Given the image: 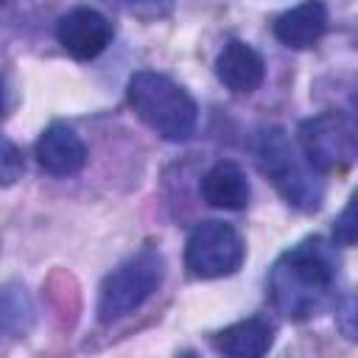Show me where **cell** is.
<instances>
[{
    "label": "cell",
    "mask_w": 358,
    "mask_h": 358,
    "mask_svg": "<svg viewBox=\"0 0 358 358\" xmlns=\"http://www.w3.org/2000/svg\"><path fill=\"white\" fill-rule=\"evenodd\" d=\"M338 277V257L324 241H305L288 249L268 274V294L274 308L294 319H310L333 299Z\"/></svg>",
    "instance_id": "obj_1"
},
{
    "label": "cell",
    "mask_w": 358,
    "mask_h": 358,
    "mask_svg": "<svg viewBox=\"0 0 358 358\" xmlns=\"http://www.w3.org/2000/svg\"><path fill=\"white\" fill-rule=\"evenodd\" d=\"M56 39L59 45L78 62H90L106 50L112 42V22L90 6L70 8L56 22Z\"/></svg>",
    "instance_id": "obj_7"
},
{
    "label": "cell",
    "mask_w": 358,
    "mask_h": 358,
    "mask_svg": "<svg viewBox=\"0 0 358 358\" xmlns=\"http://www.w3.org/2000/svg\"><path fill=\"white\" fill-rule=\"evenodd\" d=\"M115 3L137 17H157V14L168 11V6H171V0H115Z\"/></svg>",
    "instance_id": "obj_16"
},
{
    "label": "cell",
    "mask_w": 358,
    "mask_h": 358,
    "mask_svg": "<svg viewBox=\"0 0 358 358\" xmlns=\"http://www.w3.org/2000/svg\"><path fill=\"white\" fill-rule=\"evenodd\" d=\"M327 31V8L322 0H305L274 20V36L294 50L313 48Z\"/></svg>",
    "instance_id": "obj_10"
},
{
    "label": "cell",
    "mask_w": 358,
    "mask_h": 358,
    "mask_svg": "<svg viewBox=\"0 0 358 358\" xmlns=\"http://www.w3.org/2000/svg\"><path fill=\"white\" fill-rule=\"evenodd\" d=\"M22 171H25L22 151H20L11 140L0 137V187L14 185V182L22 176Z\"/></svg>",
    "instance_id": "obj_14"
},
{
    "label": "cell",
    "mask_w": 358,
    "mask_h": 358,
    "mask_svg": "<svg viewBox=\"0 0 358 358\" xmlns=\"http://www.w3.org/2000/svg\"><path fill=\"white\" fill-rule=\"evenodd\" d=\"M126 101L134 115L162 140L182 143L196 131V101L187 95L185 87L162 73L137 70L126 84Z\"/></svg>",
    "instance_id": "obj_2"
},
{
    "label": "cell",
    "mask_w": 358,
    "mask_h": 358,
    "mask_svg": "<svg viewBox=\"0 0 358 358\" xmlns=\"http://www.w3.org/2000/svg\"><path fill=\"white\" fill-rule=\"evenodd\" d=\"M6 112V92H3V81H0V117Z\"/></svg>",
    "instance_id": "obj_17"
},
{
    "label": "cell",
    "mask_w": 358,
    "mask_h": 358,
    "mask_svg": "<svg viewBox=\"0 0 358 358\" xmlns=\"http://www.w3.org/2000/svg\"><path fill=\"white\" fill-rule=\"evenodd\" d=\"M299 154L316 173H338L355 159V129L338 112H322L299 123Z\"/></svg>",
    "instance_id": "obj_6"
},
{
    "label": "cell",
    "mask_w": 358,
    "mask_h": 358,
    "mask_svg": "<svg viewBox=\"0 0 358 358\" xmlns=\"http://www.w3.org/2000/svg\"><path fill=\"white\" fill-rule=\"evenodd\" d=\"M333 235L338 243L344 246H352L355 238H358V224H355V199L347 201V207L341 210V215L336 218V227H333Z\"/></svg>",
    "instance_id": "obj_15"
},
{
    "label": "cell",
    "mask_w": 358,
    "mask_h": 358,
    "mask_svg": "<svg viewBox=\"0 0 358 358\" xmlns=\"http://www.w3.org/2000/svg\"><path fill=\"white\" fill-rule=\"evenodd\" d=\"M271 341H274V327L260 316L235 322L213 336V347L229 358H260L268 352Z\"/></svg>",
    "instance_id": "obj_12"
},
{
    "label": "cell",
    "mask_w": 358,
    "mask_h": 358,
    "mask_svg": "<svg viewBox=\"0 0 358 358\" xmlns=\"http://www.w3.org/2000/svg\"><path fill=\"white\" fill-rule=\"evenodd\" d=\"M162 274H165V260L157 249H140L137 255L123 260L101 282L98 319L109 324V322H117L134 313L159 288Z\"/></svg>",
    "instance_id": "obj_4"
},
{
    "label": "cell",
    "mask_w": 358,
    "mask_h": 358,
    "mask_svg": "<svg viewBox=\"0 0 358 358\" xmlns=\"http://www.w3.org/2000/svg\"><path fill=\"white\" fill-rule=\"evenodd\" d=\"M31 322H34V305H31L28 294L14 285L0 288V338L3 336L17 338V336L28 333Z\"/></svg>",
    "instance_id": "obj_13"
},
{
    "label": "cell",
    "mask_w": 358,
    "mask_h": 358,
    "mask_svg": "<svg viewBox=\"0 0 358 358\" xmlns=\"http://www.w3.org/2000/svg\"><path fill=\"white\" fill-rule=\"evenodd\" d=\"M246 243L232 224L201 221L190 229L185 243V266L199 280L229 277L243 266Z\"/></svg>",
    "instance_id": "obj_5"
},
{
    "label": "cell",
    "mask_w": 358,
    "mask_h": 358,
    "mask_svg": "<svg viewBox=\"0 0 358 358\" xmlns=\"http://www.w3.org/2000/svg\"><path fill=\"white\" fill-rule=\"evenodd\" d=\"M34 154L42 171H48L50 176H73L87 162V145L67 123H50L39 134Z\"/></svg>",
    "instance_id": "obj_8"
},
{
    "label": "cell",
    "mask_w": 358,
    "mask_h": 358,
    "mask_svg": "<svg viewBox=\"0 0 358 358\" xmlns=\"http://www.w3.org/2000/svg\"><path fill=\"white\" fill-rule=\"evenodd\" d=\"M257 165H260L263 176L280 190V196L291 207H296L302 213L319 210L324 187L316 179L313 168L294 148V143L288 140V134L280 126H271V129L260 131V137H257Z\"/></svg>",
    "instance_id": "obj_3"
},
{
    "label": "cell",
    "mask_w": 358,
    "mask_h": 358,
    "mask_svg": "<svg viewBox=\"0 0 358 358\" xmlns=\"http://www.w3.org/2000/svg\"><path fill=\"white\" fill-rule=\"evenodd\" d=\"M201 196H204V201L210 207H218V210H243L249 204L252 187H249L246 173L235 162L218 159L201 176Z\"/></svg>",
    "instance_id": "obj_11"
},
{
    "label": "cell",
    "mask_w": 358,
    "mask_h": 358,
    "mask_svg": "<svg viewBox=\"0 0 358 358\" xmlns=\"http://www.w3.org/2000/svg\"><path fill=\"white\" fill-rule=\"evenodd\" d=\"M215 76L229 92L249 95L263 84L266 62L252 45H246L241 39H229L215 59Z\"/></svg>",
    "instance_id": "obj_9"
}]
</instances>
